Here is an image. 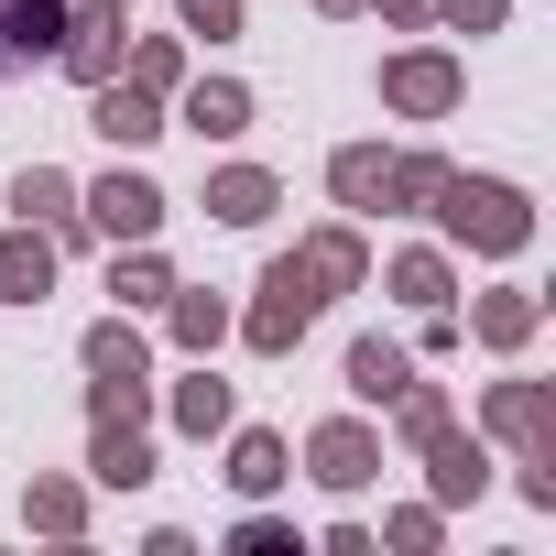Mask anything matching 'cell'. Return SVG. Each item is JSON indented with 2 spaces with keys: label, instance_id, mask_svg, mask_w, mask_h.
Segmentation results:
<instances>
[{
  "label": "cell",
  "instance_id": "obj_28",
  "mask_svg": "<svg viewBox=\"0 0 556 556\" xmlns=\"http://www.w3.org/2000/svg\"><path fill=\"white\" fill-rule=\"evenodd\" d=\"M121 295H131V306H164V295H175V285H164V262H153V251H142V262H121Z\"/></svg>",
  "mask_w": 556,
  "mask_h": 556
},
{
  "label": "cell",
  "instance_id": "obj_7",
  "mask_svg": "<svg viewBox=\"0 0 556 556\" xmlns=\"http://www.w3.org/2000/svg\"><path fill=\"white\" fill-rule=\"evenodd\" d=\"M88 218H99L110 240H153V229H164V197H153L142 175H110V186L88 197Z\"/></svg>",
  "mask_w": 556,
  "mask_h": 556
},
{
  "label": "cell",
  "instance_id": "obj_32",
  "mask_svg": "<svg viewBox=\"0 0 556 556\" xmlns=\"http://www.w3.org/2000/svg\"><path fill=\"white\" fill-rule=\"evenodd\" d=\"M382 12H393V23H426V12H437V0H382Z\"/></svg>",
  "mask_w": 556,
  "mask_h": 556
},
{
  "label": "cell",
  "instance_id": "obj_21",
  "mask_svg": "<svg viewBox=\"0 0 556 556\" xmlns=\"http://www.w3.org/2000/svg\"><path fill=\"white\" fill-rule=\"evenodd\" d=\"M175 426L218 437V426H229V382H207V371H197V382H175Z\"/></svg>",
  "mask_w": 556,
  "mask_h": 556
},
{
  "label": "cell",
  "instance_id": "obj_17",
  "mask_svg": "<svg viewBox=\"0 0 556 556\" xmlns=\"http://www.w3.org/2000/svg\"><path fill=\"white\" fill-rule=\"evenodd\" d=\"M88 469H99L110 491H142V480H153V447H142L131 426H99V458H88Z\"/></svg>",
  "mask_w": 556,
  "mask_h": 556
},
{
  "label": "cell",
  "instance_id": "obj_11",
  "mask_svg": "<svg viewBox=\"0 0 556 556\" xmlns=\"http://www.w3.org/2000/svg\"><path fill=\"white\" fill-rule=\"evenodd\" d=\"M99 131H110V142H131V153H142V142H153V131H164V121H153V88H121V77H99Z\"/></svg>",
  "mask_w": 556,
  "mask_h": 556
},
{
  "label": "cell",
  "instance_id": "obj_14",
  "mask_svg": "<svg viewBox=\"0 0 556 556\" xmlns=\"http://www.w3.org/2000/svg\"><path fill=\"white\" fill-rule=\"evenodd\" d=\"M207 207H218L229 229H262V218H273V175H262V164H229V175L207 186Z\"/></svg>",
  "mask_w": 556,
  "mask_h": 556
},
{
  "label": "cell",
  "instance_id": "obj_19",
  "mask_svg": "<svg viewBox=\"0 0 556 556\" xmlns=\"http://www.w3.org/2000/svg\"><path fill=\"white\" fill-rule=\"evenodd\" d=\"M229 480H240V491H251V502H262V491H273V480H285V437H262V426H251V437H240V447H229Z\"/></svg>",
  "mask_w": 556,
  "mask_h": 556
},
{
  "label": "cell",
  "instance_id": "obj_13",
  "mask_svg": "<svg viewBox=\"0 0 556 556\" xmlns=\"http://www.w3.org/2000/svg\"><path fill=\"white\" fill-rule=\"evenodd\" d=\"M12 207H23L34 229H77V186H66L55 164H23V186H12Z\"/></svg>",
  "mask_w": 556,
  "mask_h": 556
},
{
  "label": "cell",
  "instance_id": "obj_2",
  "mask_svg": "<svg viewBox=\"0 0 556 556\" xmlns=\"http://www.w3.org/2000/svg\"><path fill=\"white\" fill-rule=\"evenodd\" d=\"M437 218H447V240H469V251H523V240H534V207H523V186H502V175H437Z\"/></svg>",
  "mask_w": 556,
  "mask_h": 556
},
{
  "label": "cell",
  "instance_id": "obj_31",
  "mask_svg": "<svg viewBox=\"0 0 556 556\" xmlns=\"http://www.w3.org/2000/svg\"><path fill=\"white\" fill-rule=\"evenodd\" d=\"M34 523H55V534H66V523H77V491H66V480H45V491H34Z\"/></svg>",
  "mask_w": 556,
  "mask_h": 556
},
{
  "label": "cell",
  "instance_id": "obj_20",
  "mask_svg": "<svg viewBox=\"0 0 556 556\" xmlns=\"http://www.w3.org/2000/svg\"><path fill=\"white\" fill-rule=\"evenodd\" d=\"M88 371H110V382H142V328H88Z\"/></svg>",
  "mask_w": 556,
  "mask_h": 556
},
{
  "label": "cell",
  "instance_id": "obj_27",
  "mask_svg": "<svg viewBox=\"0 0 556 556\" xmlns=\"http://www.w3.org/2000/svg\"><path fill=\"white\" fill-rule=\"evenodd\" d=\"M175 12H186V34H207V45L240 34V0H175Z\"/></svg>",
  "mask_w": 556,
  "mask_h": 556
},
{
  "label": "cell",
  "instance_id": "obj_30",
  "mask_svg": "<svg viewBox=\"0 0 556 556\" xmlns=\"http://www.w3.org/2000/svg\"><path fill=\"white\" fill-rule=\"evenodd\" d=\"M131 88H175V45H142L131 55Z\"/></svg>",
  "mask_w": 556,
  "mask_h": 556
},
{
  "label": "cell",
  "instance_id": "obj_4",
  "mask_svg": "<svg viewBox=\"0 0 556 556\" xmlns=\"http://www.w3.org/2000/svg\"><path fill=\"white\" fill-rule=\"evenodd\" d=\"M382 99L415 110V121H437V110H458V66H447V55H393V66H382Z\"/></svg>",
  "mask_w": 556,
  "mask_h": 556
},
{
  "label": "cell",
  "instance_id": "obj_12",
  "mask_svg": "<svg viewBox=\"0 0 556 556\" xmlns=\"http://www.w3.org/2000/svg\"><path fill=\"white\" fill-rule=\"evenodd\" d=\"M186 131L197 142H229V131H251V99L229 77H207V88H186Z\"/></svg>",
  "mask_w": 556,
  "mask_h": 556
},
{
  "label": "cell",
  "instance_id": "obj_16",
  "mask_svg": "<svg viewBox=\"0 0 556 556\" xmlns=\"http://www.w3.org/2000/svg\"><path fill=\"white\" fill-rule=\"evenodd\" d=\"M469 328H480L491 350H523V339H534V295H523V285H502V295H480V306H469Z\"/></svg>",
  "mask_w": 556,
  "mask_h": 556
},
{
  "label": "cell",
  "instance_id": "obj_18",
  "mask_svg": "<svg viewBox=\"0 0 556 556\" xmlns=\"http://www.w3.org/2000/svg\"><path fill=\"white\" fill-rule=\"evenodd\" d=\"M382 164H393V153H371V142H350V153L328 164V186H339V207H382Z\"/></svg>",
  "mask_w": 556,
  "mask_h": 556
},
{
  "label": "cell",
  "instance_id": "obj_25",
  "mask_svg": "<svg viewBox=\"0 0 556 556\" xmlns=\"http://www.w3.org/2000/svg\"><path fill=\"white\" fill-rule=\"evenodd\" d=\"M218 328H229V306H218V295H175V339H186V350H207Z\"/></svg>",
  "mask_w": 556,
  "mask_h": 556
},
{
  "label": "cell",
  "instance_id": "obj_10",
  "mask_svg": "<svg viewBox=\"0 0 556 556\" xmlns=\"http://www.w3.org/2000/svg\"><path fill=\"white\" fill-rule=\"evenodd\" d=\"M491 426H502V437H523V447H545V437H556L545 382H491Z\"/></svg>",
  "mask_w": 556,
  "mask_h": 556
},
{
  "label": "cell",
  "instance_id": "obj_24",
  "mask_svg": "<svg viewBox=\"0 0 556 556\" xmlns=\"http://www.w3.org/2000/svg\"><path fill=\"white\" fill-rule=\"evenodd\" d=\"M393 415H404V437L426 447V437L447 426V393H437V382H404V393H393Z\"/></svg>",
  "mask_w": 556,
  "mask_h": 556
},
{
  "label": "cell",
  "instance_id": "obj_6",
  "mask_svg": "<svg viewBox=\"0 0 556 556\" xmlns=\"http://www.w3.org/2000/svg\"><path fill=\"white\" fill-rule=\"evenodd\" d=\"M45 285H55V240L23 218L12 240H0V306H45Z\"/></svg>",
  "mask_w": 556,
  "mask_h": 556
},
{
  "label": "cell",
  "instance_id": "obj_15",
  "mask_svg": "<svg viewBox=\"0 0 556 556\" xmlns=\"http://www.w3.org/2000/svg\"><path fill=\"white\" fill-rule=\"evenodd\" d=\"M404 382H415V361H404L393 339H361V350H350V393H361V404H393Z\"/></svg>",
  "mask_w": 556,
  "mask_h": 556
},
{
  "label": "cell",
  "instance_id": "obj_5",
  "mask_svg": "<svg viewBox=\"0 0 556 556\" xmlns=\"http://www.w3.org/2000/svg\"><path fill=\"white\" fill-rule=\"evenodd\" d=\"M480 480H491V458H480V437H458V426H437V437H426V491H437V513H447V502H480Z\"/></svg>",
  "mask_w": 556,
  "mask_h": 556
},
{
  "label": "cell",
  "instance_id": "obj_9",
  "mask_svg": "<svg viewBox=\"0 0 556 556\" xmlns=\"http://www.w3.org/2000/svg\"><path fill=\"white\" fill-rule=\"evenodd\" d=\"M306 458H317V480H328V491H361V480L382 469L371 426H317V447H306Z\"/></svg>",
  "mask_w": 556,
  "mask_h": 556
},
{
  "label": "cell",
  "instance_id": "obj_26",
  "mask_svg": "<svg viewBox=\"0 0 556 556\" xmlns=\"http://www.w3.org/2000/svg\"><path fill=\"white\" fill-rule=\"evenodd\" d=\"M88 415H99V426H142V382H110V371H99V393H88Z\"/></svg>",
  "mask_w": 556,
  "mask_h": 556
},
{
  "label": "cell",
  "instance_id": "obj_29",
  "mask_svg": "<svg viewBox=\"0 0 556 556\" xmlns=\"http://www.w3.org/2000/svg\"><path fill=\"white\" fill-rule=\"evenodd\" d=\"M437 12H447V23H458V34H491V23H502V12H513V0H437Z\"/></svg>",
  "mask_w": 556,
  "mask_h": 556
},
{
  "label": "cell",
  "instance_id": "obj_34",
  "mask_svg": "<svg viewBox=\"0 0 556 556\" xmlns=\"http://www.w3.org/2000/svg\"><path fill=\"white\" fill-rule=\"evenodd\" d=\"M99 12H121V0H99Z\"/></svg>",
  "mask_w": 556,
  "mask_h": 556
},
{
  "label": "cell",
  "instance_id": "obj_22",
  "mask_svg": "<svg viewBox=\"0 0 556 556\" xmlns=\"http://www.w3.org/2000/svg\"><path fill=\"white\" fill-rule=\"evenodd\" d=\"M393 295H404V306H447V262H437V251H404V262H393Z\"/></svg>",
  "mask_w": 556,
  "mask_h": 556
},
{
  "label": "cell",
  "instance_id": "obj_33",
  "mask_svg": "<svg viewBox=\"0 0 556 556\" xmlns=\"http://www.w3.org/2000/svg\"><path fill=\"white\" fill-rule=\"evenodd\" d=\"M317 12H361V0H317Z\"/></svg>",
  "mask_w": 556,
  "mask_h": 556
},
{
  "label": "cell",
  "instance_id": "obj_8",
  "mask_svg": "<svg viewBox=\"0 0 556 556\" xmlns=\"http://www.w3.org/2000/svg\"><path fill=\"white\" fill-rule=\"evenodd\" d=\"M55 55H66V77H77V88H99V77L121 66V12H88V23L66 12V45H55Z\"/></svg>",
  "mask_w": 556,
  "mask_h": 556
},
{
  "label": "cell",
  "instance_id": "obj_1",
  "mask_svg": "<svg viewBox=\"0 0 556 556\" xmlns=\"http://www.w3.org/2000/svg\"><path fill=\"white\" fill-rule=\"evenodd\" d=\"M339 285H361V240H350V229H317L306 251H285V262L262 273V306H251V350H295V339L317 328V306H328Z\"/></svg>",
  "mask_w": 556,
  "mask_h": 556
},
{
  "label": "cell",
  "instance_id": "obj_3",
  "mask_svg": "<svg viewBox=\"0 0 556 556\" xmlns=\"http://www.w3.org/2000/svg\"><path fill=\"white\" fill-rule=\"evenodd\" d=\"M66 45V0H0V77Z\"/></svg>",
  "mask_w": 556,
  "mask_h": 556
},
{
  "label": "cell",
  "instance_id": "obj_23",
  "mask_svg": "<svg viewBox=\"0 0 556 556\" xmlns=\"http://www.w3.org/2000/svg\"><path fill=\"white\" fill-rule=\"evenodd\" d=\"M437 153H404V164H382V207H415V197H437Z\"/></svg>",
  "mask_w": 556,
  "mask_h": 556
}]
</instances>
